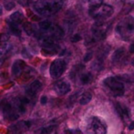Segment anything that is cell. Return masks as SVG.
Returning a JSON list of instances; mask_svg holds the SVG:
<instances>
[{"mask_svg": "<svg viewBox=\"0 0 134 134\" xmlns=\"http://www.w3.org/2000/svg\"><path fill=\"white\" fill-rule=\"evenodd\" d=\"M131 63H132V65L134 66V58H132V60H131Z\"/></svg>", "mask_w": 134, "mask_h": 134, "instance_id": "cell-33", "label": "cell"}, {"mask_svg": "<svg viewBox=\"0 0 134 134\" xmlns=\"http://www.w3.org/2000/svg\"><path fill=\"white\" fill-rule=\"evenodd\" d=\"M24 19V15L22 14L21 12L19 11H16V12L13 13L10 16H9V21L8 22H11V23H14V24H16L18 25L19 23H21Z\"/></svg>", "mask_w": 134, "mask_h": 134, "instance_id": "cell-14", "label": "cell"}, {"mask_svg": "<svg viewBox=\"0 0 134 134\" xmlns=\"http://www.w3.org/2000/svg\"><path fill=\"white\" fill-rule=\"evenodd\" d=\"M92 80H93V77H92V75L90 74V72L82 73L80 77V80L81 84H83V85L88 84V83L91 82Z\"/></svg>", "mask_w": 134, "mask_h": 134, "instance_id": "cell-16", "label": "cell"}, {"mask_svg": "<svg viewBox=\"0 0 134 134\" xmlns=\"http://www.w3.org/2000/svg\"><path fill=\"white\" fill-rule=\"evenodd\" d=\"M91 99H92L91 93H90V92H85V93H83L82 96H81V98L80 99V103L81 105H86L91 100Z\"/></svg>", "mask_w": 134, "mask_h": 134, "instance_id": "cell-19", "label": "cell"}, {"mask_svg": "<svg viewBox=\"0 0 134 134\" xmlns=\"http://www.w3.org/2000/svg\"><path fill=\"white\" fill-rule=\"evenodd\" d=\"M25 67H26V64L23 60H20V59L16 60L12 66V74L15 77L20 76V74L23 72Z\"/></svg>", "mask_w": 134, "mask_h": 134, "instance_id": "cell-13", "label": "cell"}, {"mask_svg": "<svg viewBox=\"0 0 134 134\" xmlns=\"http://www.w3.org/2000/svg\"><path fill=\"white\" fill-rule=\"evenodd\" d=\"M130 51H131V53H134V43L131 45V48H130Z\"/></svg>", "mask_w": 134, "mask_h": 134, "instance_id": "cell-30", "label": "cell"}, {"mask_svg": "<svg viewBox=\"0 0 134 134\" xmlns=\"http://www.w3.org/2000/svg\"><path fill=\"white\" fill-rule=\"evenodd\" d=\"M113 12H114L113 7L109 5H107V4H102L99 7L88 10L90 16L99 22H103L107 18H110L112 16Z\"/></svg>", "mask_w": 134, "mask_h": 134, "instance_id": "cell-3", "label": "cell"}, {"mask_svg": "<svg viewBox=\"0 0 134 134\" xmlns=\"http://www.w3.org/2000/svg\"><path fill=\"white\" fill-rule=\"evenodd\" d=\"M64 134H74V133H73L71 131H69V130H68V131H66L65 132H64Z\"/></svg>", "mask_w": 134, "mask_h": 134, "instance_id": "cell-31", "label": "cell"}, {"mask_svg": "<svg viewBox=\"0 0 134 134\" xmlns=\"http://www.w3.org/2000/svg\"><path fill=\"white\" fill-rule=\"evenodd\" d=\"M90 126L94 134H107V126L98 117H93L90 120Z\"/></svg>", "mask_w": 134, "mask_h": 134, "instance_id": "cell-8", "label": "cell"}, {"mask_svg": "<svg viewBox=\"0 0 134 134\" xmlns=\"http://www.w3.org/2000/svg\"><path fill=\"white\" fill-rule=\"evenodd\" d=\"M8 23H9V28H10V31L13 33V35L16 36V37H18V36L21 35V30H20V28L18 27V26L16 25V24L11 23V22H8Z\"/></svg>", "mask_w": 134, "mask_h": 134, "instance_id": "cell-20", "label": "cell"}, {"mask_svg": "<svg viewBox=\"0 0 134 134\" xmlns=\"http://www.w3.org/2000/svg\"><path fill=\"white\" fill-rule=\"evenodd\" d=\"M80 39H81V37L79 35V34H75V35L71 37V41H72V42H74V43L75 42H79Z\"/></svg>", "mask_w": 134, "mask_h": 134, "instance_id": "cell-25", "label": "cell"}, {"mask_svg": "<svg viewBox=\"0 0 134 134\" xmlns=\"http://www.w3.org/2000/svg\"><path fill=\"white\" fill-rule=\"evenodd\" d=\"M66 68H67V63L64 59L61 58H58V59L54 60L51 63L49 68V72L50 75L53 79H58L65 72Z\"/></svg>", "mask_w": 134, "mask_h": 134, "instance_id": "cell-5", "label": "cell"}, {"mask_svg": "<svg viewBox=\"0 0 134 134\" xmlns=\"http://www.w3.org/2000/svg\"><path fill=\"white\" fill-rule=\"evenodd\" d=\"M22 54H23V56L25 57V58H29L30 57H31V56H30V54L28 53V52H27V49H24V50H23V52H22Z\"/></svg>", "mask_w": 134, "mask_h": 134, "instance_id": "cell-28", "label": "cell"}, {"mask_svg": "<svg viewBox=\"0 0 134 134\" xmlns=\"http://www.w3.org/2000/svg\"><path fill=\"white\" fill-rule=\"evenodd\" d=\"M9 39V36L7 34H0V47L4 48L7 45Z\"/></svg>", "mask_w": 134, "mask_h": 134, "instance_id": "cell-23", "label": "cell"}, {"mask_svg": "<svg viewBox=\"0 0 134 134\" xmlns=\"http://www.w3.org/2000/svg\"><path fill=\"white\" fill-rule=\"evenodd\" d=\"M54 90L58 95L63 96L70 91V85H69V83L67 82V81L60 80L55 83Z\"/></svg>", "mask_w": 134, "mask_h": 134, "instance_id": "cell-9", "label": "cell"}, {"mask_svg": "<svg viewBox=\"0 0 134 134\" xmlns=\"http://www.w3.org/2000/svg\"><path fill=\"white\" fill-rule=\"evenodd\" d=\"M116 31L124 40H131L134 37V18L128 16L124 18L116 27Z\"/></svg>", "mask_w": 134, "mask_h": 134, "instance_id": "cell-2", "label": "cell"}, {"mask_svg": "<svg viewBox=\"0 0 134 134\" xmlns=\"http://www.w3.org/2000/svg\"><path fill=\"white\" fill-rule=\"evenodd\" d=\"M115 108H116L117 112H118V114L120 116V118L123 120L127 121L130 119V109L126 106L122 105L121 103H116V104H115Z\"/></svg>", "mask_w": 134, "mask_h": 134, "instance_id": "cell-12", "label": "cell"}, {"mask_svg": "<svg viewBox=\"0 0 134 134\" xmlns=\"http://www.w3.org/2000/svg\"><path fill=\"white\" fill-rule=\"evenodd\" d=\"M66 0H37L34 4L36 12L43 16H50L63 7Z\"/></svg>", "mask_w": 134, "mask_h": 134, "instance_id": "cell-1", "label": "cell"}, {"mask_svg": "<svg viewBox=\"0 0 134 134\" xmlns=\"http://www.w3.org/2000/svg\"><path fill=\"white\" fill-rule=\"evenodd\" d=\"M108 28H109V26L108 24L104 23V22H99L98 21L95 25L92 27V37H93L94 40H100V39H103L104 37L106 36Z\"/></svg>", "mask_w": 134, "mask_h": 134, "instance_id": "cell-7", "label": "cell"}, {"mask_svg": "<svg viewBox=\"0 0 134 134\" xmlns=\"http://www.w3.org/2000/svg\"><path fill=\"white\" fill-rule=\"evenodd\" d=\"M91 57H92V53L91 52H88V53H87V55L85 56V58H84V61H88V60L91 58Z\"/></svg>", "mask_w": 134, "mask_h": 134, "instance_id": "cell-27", "label": "cell"}, {"mask_svg": "<svg viewBox=\"0 0 134 134\" xmlns=\"http://www.w3.org/2000/svg\"><path fill=\"white\" fill-rule=\"evenodd\" d=\"M52 27H53L52 23L49 21H48V20H45V21H42V22L39 23V27H40V29L43 30V31H45V32L50 30Z\"/></svg>", "mask_w": 134, "mask_h": 134, "instance_id": "cell-21", "label": "cell"}, {"mask_svg": "<svg viewBox=\"0 0 134 134\" xmlns=\"http://www.w3.org/2000/svg\"><path fill=\"white\" fill-rule=\"evenodd\" d=\"M1 56H2V52L0 51V57H1Z\"/></svg>", "mask_w": 134, "mask_h": 134, "instance_id": "cell-34", "label": "cell"}, {"mask_svg": "<svg viewBox=\"0 0 134 134\" xmlns=\"http://www.w3.org/2000/svg\"><path fill=\"white\" fill-rule=\"evenodd\" d=\"M30 126H31V122L30 121H20L18 123L13 125L10 128V130L15 134H21L25 132L28 128H30Z\"/></svg>", "mask_w": 134, "mask_h": 134, "instance_id": "cell-10", "label": "cell"}, {"mask_svg": "<svg viewBox=\"0 0 134 134\" xmlns=\"http://www.w3.org/2000/svg\"><path fill=\"white\" fill-rule=\"evenodd\" d=\"M55 130V126L54 125H50L48 127H44L39 129L38 131H36L35 134H52V132Z\"/></svg>", "mask_w": 134, "mask_h": 134, "instance_id": "cell-18", "label": "cell"}, {"mask_svg": "<svg viewBox=\"0 0 134 134\" xmlns=\"http://www.w3.org/2000/svg\"><path fill=\"white\" fill-rule=\"evenodd\" d=\"M129 130H130V131H132V130H134V121H132L131 124H130Z\"/></svg>", "mask_w": 134, "mask_h": 134, "instance_id": "cell-29", "label": "cell"}, {"mask_svg": "<svg viewBox=\"0 0 134 134\" xmlns=\"http://www.w3.org/2000/svg\"><path fill=\"white\" fill-rule=\"evenodd\" d=\"M1 14H2V7L0 5V15H1Z\"/></svg>", "mask_w": 134, "mask_h": 134, "instance_id": "cell-32", "label": "cell"}, {"mask_svg": "<svg viewBox=\"0 0 134 134\" xmlns=\"http://www.w3.org/2000/svg\"><path fill=\"white\" fill-rule=\"evenodd\" d=\"M4 5H5V8L7 9V10L10 11L16 7V4H15V2L10 1V0H5V3H4Z\"/></svg>", "mask_w": 134, "mask_h": 134, "instance_id": "cell-24", "label": "cell"}, {"mask_svg": "<svg viewBox=\"0 0 134 134\" xmlns=\"http://www.w3.org/2000/svg\"><path fill=\"white\" fill-rule=\"evenodd\" d=\"M41 88H42V84H41L40 81L35 80L29 85V87H28L27 88V90H26V93H27V95L28 97L32 98L38 93L39 90H41Z\"/></svg>", "mask_w": 134, "mask_h": 134, "instance_id": "cell-11", "label": "cell"}, {"mask_svg": "<svg viewBox=\"0 0 134 134\" xmlns=\"http://www.w3.org/2000/svg\"><path fill=\"white\" fill-rule=\"evenodd\" d=\"M84 2L88 7V10L99 7L103 4V0H84Z\"/></svg>", "mask_w": 134, "mask_h": 134, "instance_id": "cell-17", "label": "cell"}, {"mask_svg": "<svg viewBox=\"0 0 134 134\" xmlns=\"http://www.w3.org/2000/svg\"><path fill=\"white\" fill-rule=\"evenodd\" d=\"M103 82H104L105 86L115 96H121L124 94L125 87H124L123 83L119 80V79L115 78V77H109V78L105 79Z\"/></svg>", "mask_w": 134, "mask_h": 134, "instance_id": "cell-4", "label": "cell"}, {"mask_svg": "<svg viewBox=\"0 0 134 134\" xmlns=\"http://www.w3.org/2000/svg\"><path fill=\"white\" fill-rule=\"evenodd\" d=\"M0 111H2L5 118L9 120H15L19 117V113L15 106L13 107L11 103L5 102V101H2L0 103Z\"/></svg>", "mask_w": 134, "mask_h": 134, "instance_id": "cell-6", "label": "cell"}, {"mask_svg": "<svg viewBox=\"0 0 134 134\" xmlns=\"http://www.w3.org/2000/svg\"><path fill=\"white\" fill-rule=\"evenodd\" d=\"M47 102H48V98H47V96H43L40 99V103L42 105H45L47 104Z\"/></svg>", "mask_w": 134, "mask_h": 134, "instance_id": "cell-26", "label": "cell"}, {"mask_svg": "<svg viewBox=\"0 0 134 134\" xmlns=\"http://www.w3.org/2000/svg\"><path fill=\"white\" fill-rule=\"evenodd\" d=\"M125 57V51L123 50V48H120V49H117L115 51V53L113 54V57H112V59H113V62L115 63H120L123 58Z\"/></svg>", "mask_w": 134, "mask_h": 134, "instance_id": "cell-15", "label": "cell"}, {"mask_svg": "<svg viewBox=\"0 0 134 134\" xmlns=\"http://www.w3.org/2000/svg\"><path fill=\"white\" fill-rule=\"evenodd\" d=\"M23 28L25 30V32L27 34L28 36H32L35 32V28H34V26L32 25L29 22H27L23 25Z\"/></svg>", "mask_w": 134, "mask_h": 134, "instance_id": "cell-22", "label": "cell"}]
</instances>
